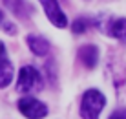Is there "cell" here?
<instances>
[{
    "label": "cell",
    "mask_w": 126,
    "mask_h": 119,
    "mask_svg": "<svg viewBox=\"0 0 126 119\" xmlns=\"http://www.w3.org/2000/svg\"><path fill=\"white\" fill-rule=\"evenodd\" d=\"M104 104H106V99L99 90H88L84 92L80 101V116L82 119H99Z\"/></svg>",
    "instance_id": "cell-1"
},
{
    "label": "cell",
    "mask_w": 126,
    "mask_h": 119,
    "mask_svg": "<svg viewBox=\"0 0 126 119\" xmlns=\"http://www.w3.org/2000/svg\"><path fill=\"white\" fill-rule=\"evenodd\" d=\"M16 90L20 94H35L42 90V77L35 66H24L18 73Z\"/></svg>",
    "instance_id": "cell-2"
},
{
    "label": "cell",
    "mask_w": 126,
    "mask_h": 119,
    "mask_svg": "<svg viewBox=\"0 0 126 119\" xmlns=\"http://www.w3.org/2000/svg\"><path fill=\"white\" fill-rule=\"evenodd\" d=\"M18 110L28 119H42L47 116V106L35 97H22L18 101Z\"/></svg>",
    "instance_id": "cell-3"
},
{
    "label": "cell",
    "mask_w": 126,
    "mask_h": 119,
    "mask_svg": "<svg viewBox=\"0 0 126 119\" xmlns=\"http://www.w3.org/2000/svg\"><path fill=\"white\" fill-rule=\"evenodd\" d=\"M38 2L42 4V7L46 11V17L49 19V22L53 26H57V28H66L68 26V19L64 15V11L60 9L59 0H38Z\"/></svg>",
    "instance_id": "cell-4"
},
{
    "label": "cell",
    "mask_w": 126,
    "mask_h": 119,
    "mask_svg": "<svg viewBox=\"0 0 126 119\" xmlns=\"http://www.w3.org/2000/svg\"><path fill=\"white\" fill-rule=\"evenodd\" d=\"M79 59L82 60V64L86 66V68H95L99 62V50L92 44H86V46H82L79 50Z\"/></svg>",
    "instance_id": "cell-5"
},
{
    "label": "cell",
    "mask_w": 126,
    "mask_h": 119,
    "mask_svg": "<svg viewBox=\"0 0 126 119\" xmlns=\"http://www.w3.org/2000/svg\"><path fill=\"white\" fill-rule=\"evenodd\" d=\"M28 46H29V50L38 57L47 55V51H49V42H47L44 37H38V35H29L28 37Z\"/></svg>",
    "instance_id": "cell-6"
},
{
    "label": "cell",
    "mask_w": 126,
    "mask_h": 119,
    "mask_svg": "<svg viewBox=\"0 0 126 119\" xmlns=\"http://www.w3.org/2000/svg\"><path fill=\"white\" fill-rule=\"evenodd\" d=\"M108 35L115 37L117 40L126 42V19H115L110 22V28L106 29Z\"/></svg>",
    "instance_id": "cell-7"
},
{
    "label": "cell",
    "mask_w": 126,
    "mask_h": 119,
    "mask_svg": "<svg viewBox=\"0 0 126 119\" xmlns=\"http://www.w3.org/2000/svg\"><path fill=\"white\" fill-rule=\"evenodd\" d=\"M4 4H6L7 9H11L20 19H26L29 15V6L26 0H4Z\"/></svg>",
    "instance_id": "cell-8"
},
{
    "label": "cell",
    "mask_w": 126,
    "mask_h": 119,
    "mask_svg": "<svg viewBox=\"0 0 126 119\" xmlns=\"http://www.w3.org/2000/svg\"><path fill=\"white\" fill-rule=\"evenodd\" d=\"M13 79V64L7 59L0 60V88H6Z\"/></svg>",
    "instance_id": "cell-9"
},
{
    "label": "cell",
    "mask_w": 126,
    "mask_h": 119,
    "mask_svg": "<svg viewBox=\"0 0 126 119\" xmlns=\"http://www.w3.org/2000/svg\"><path fill=\"white\" fill-rule=\"evenodd\" d=\"M86 29H88V20L86 19H77L75 22H73V26H71V31L73 33H84Z\"/></svg>",
    "instance_id": "cell-10"
},
{
    "label": "cell",
    "mask_w": 126,
    "mask_h": 119,
    "mask_svg": "<svg viewBox=\"0 0 126 119\" xmlns=\"http://www.w3.org/2000/svg\"><path fill=\"white\" fill-rule=\"evenodd\" d=\"M108 119H126V108H119L115 112H111V116Z\"/></svg>",
    "instance_id": "cell-11"
},
{
    "label": "cell",
    "mask_w": 126,
    "mask_h": 119,
    "mask_svg": "<svg viewBox=\"0 0 126 119\" xmlns=\"http://www.w3.org/2000/svg\"><path fill=\"white\" fill-rule=\"evenodd\" d=\"M2 59H6V46L0 42V60H2Z\"/></svg>",
    "instance_id": "cell-12"
},
{
    "label": "cell",
    "mask_w": 126,
    "mask_h": 119,
    "mask_svg": "<svg viewBox=\"0 0 126 119\" xmlns=\"http://www.w3.org/2000/svg\"><path fill=\"white\" fill-rule=\"evenodd\" d=\"M0 20H2V13H0Z\"/></svg>",
    "instance_id": "cell-13"
}]
</instances>
